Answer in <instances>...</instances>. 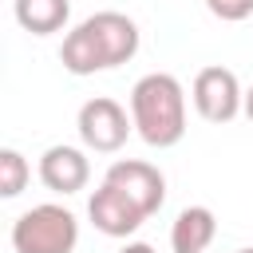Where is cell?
<instances>
[{
    "instance_id": "ba28073f",
    "label": "cell",
    "mask_w": 253,
    "mask_h": 253,
    "mask_svg": "<svg viewBox=\"0 0 253 253\" xmlns=\"http://www.w3.org/2000/svg\"><path fill=\"white\" fill-rule=\"evenodd\" d=\"M91 178V162L75 146H47L40 158V182L55 194H79Z\"/></svg>"
},
{
    "instance_id": "8992f818",
    "label": "cell",
    "mask_w": 253,
    "mask_h": 253,
    "mask_svg": "<svg viewBox=\"0 0 253 253\" xmlns=\"http://www.w3.org/2000/svg\"><path fill=\"white\" fill-rule=\"evenodd\" d=\"M87 213H91L95 229H99V233H107V237H130V233L150 217L138 202H130V198H126L115 182H107V178H103V186L91 194Z\"/></svg>"
},
{
    "instance_id": "5bb4252c",
    "label": "cell",
    "mask_w": 253,
    "mask_h": 253,
    "mask_svg": "<svg viewBox=\"0 0 253 253\" xmlns=\"http://www.w3.org/2000/svg\"><path fill=\"white\" fill-rule=\"evenodd\" d=\"M245 115H249V123H253V87L245 91Z\"/></svg>"
},
{
    "instance_id": "4fadbf2b",
    "label": "cell",
    "mask_w": 253,
    "mask_h": 253,
    "mask_svg": "<svg viewBox=\"0 0 253 253\" xmlns=\"http://www.w3.org/2000/svg\"><path fill=\"white\" fill-rule=\"evenodd\" d=\"M119 253H154V249H150V245H142V241H130V245H123Z\"/></svg>"
},
{
    "instance_id": "30bf717a",
    "label": "cell",
    "mask_w": 253,
    "mask_h": 253,
    "mask_svg": "<svg viewBox=\"0 0 253 253\" xmlns=\"http://www.w3.org/2000/svg\"><path fill=\"white\" fill-rule=\"evenodd\" d=\"M12 12L20 20V28H28L32 36H51V32H59L67 24L71 4L67 0H16Z\"/></svg>"
},
{
    "instance_id": "9a60e30c",
    "label": "cell",
    "mask_w": 253,
    "mask_h": 253,
    "mask_svg": "<svg viewBox=\"0 0 253 253\" xmlns=\"http://www.w3.org/2000/svg\"><path fill=\"white\" fill-rule=\"evenodd\" d=\"M237 253H253V245H249V249H237Z\"/></svg>"
},
{
    "instance_id": "7a4b0ae2",
    "label": "cell",
    "mask_w": 253,
    "mask_h": 253,
    "mask_svg": "<svg viewBox=\"0 0 253 253\" xmlns=\"http://www.w3.org/2000/svg\"><path fill=\"white\" fill-rule=\"evenodd\" d=\"M130 119L146 146H178L186 134V91L174 75L150 71L130 87Z\"/></svg>"
},
{
    "instance_id": "277c9868",
    "label": "cell",
    "mask_w": 253,
    "mask_h": 253,
    "mask_svg": "<svg viewBox=\"0 0 253 253\" xmlns=\"http://www.w3.org/2000/svg\"><path fill=\"white\" fill-rule=\"evenodd\" d=\"M75 126H79V138H83V146H87V150L111 154V150H119V146L126 142V134H130L134 119H126V111H123L115 99L99 95V99H87V103L79 107Z\"/></svg>"
},
{
    "instance_id": "5b68a950",
    "label": "cell",
    "mask_w": 253,
    "mask_h": 253,
    "mask_svg": "<svg viewBox=\"0 0 253 253\" xmlns=\"http://www.w3.org/2000/svg\"><path fill=\"white\" fill-rule=\"evenodd\" d=\"M194 107L210 123H229L237 111H245V91L229 67L213 63L194 75Z\"/></svg>"
},
{
    "instance_id": "3957f363",
    "label": "cell",
    "mask_w": 253,
    "mask_h": 253,
    "mask_svg": "<svg viewBox=\"0 0 253 253\" xmlns=\"http://www.w3.org/2000/svg\"><path fill=\"white\" fill-rule=\"evenodd\" d=\"M79 241V221L71 210L43 202L16 217L12 225V249L16 253H71Z\"/></svg>"
},
{
    "instance_id": "8fae6325",
    "label": "cell",
    "mask_w": 253,
    "mask_h": 253,
    "mask_svg": "<svg viewBox=\"0 0 253 253\" xmlns=\"http://www.w3.org/2000/svg\"><path fill=\"white\" fill-rule=\"evenodd\" d=\"M28 178H32V166H28V158H24L20 150L4 146V150H0V194H4V198H16V194H24Z\"/></svg>"
},
{
    "instance_id": "7c38bea8",
    "label": "cell",
    "mask_w": 253,
    "mask_h": 253,
    "mask_svg": "<svg viewBox=\"0 0 253 253\" xmlns=\"http://www.w3.org/2000/svg\"><path fill=\"white\" fill-rule=\"evenodd\" d=\"M206 8L225 20V24H237V20H249L253 16V0H206Z\"/></svg>"
},
{
    "instance_id": "9c48e42d",
    "label": "cell",
    "mask_w": 253,
    "mask_h": 253,
    "mask_svg": "<svg viewBox=\"0 0 253 253\" xmlns=\"http://www.w3.org/2000/svg\"><path fill=\"white\" fill-rule=\"evenodd\" d=\"M217 233V217L206 206H186L170 225V249L174 253H206Z\"/></svg>"
},
{
    "instance_id": "6da1fadb",
    "label": "cell",
    "mask_w": 253,
    "mask_h": 253,
    "mask_svg": "<svg viewBox=\"0 0 253 253\" xmlns=\"http://www.w3.org/2000/svg\"><path fill=\"white\" fill-rule=\"evenodd\" d=\"M134 51H138V24L123 12H95L63 36L59 59L71 75H95L134 59Z\"/></svg>"
},
{
    "instance_id": "52a82bcc",
    "label": "cell",
    "mask_w": 253,
    "mask_h": 253,
    "mask_svg": "<svg viewBox=\"0 0 253 253\" xmlns=\"http://www.w3.org/2000/svg\"><path fill=\"white\" fill-rule=\"evenodd\" d=\"M107 182H115V186H119L130 202H138L146 213L162 210V202H166V178H162V170L150 166V162H142V158H119V162L107 170Z\"/></svg>"
}]
</instances>
